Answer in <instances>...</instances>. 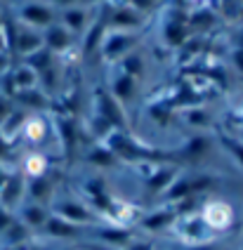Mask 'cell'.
<instances>
[{
	"label": "cell",
	"mask_w": 243,
	"mask_h": 250,
	"mask_svg": "<svg viewBox=\"0 0 243 250\" xmlns=\"http://www.w3.org/2000/svg\"><path fill=\"white\" fill-rule=\"evenodd\" d=\"M168 38H170V42H182V31L177 26H170L168 28Z\"/></svg>",
	"instance_id": "obj_12"
},
{
	"label": "cell",
	"mask_w": 243,
	"mask_h": 250,
	"mask_svg": "<svg viewBox=\"0 0 243 250\" xmlns=\"http://www.w3.org/2000/svg\"><path fill=\"white\" fill-rule=\"evenodd\" d=\"M7 234H10V241L17 243V241H21V238H24L26 231H24V227H21V224H10V227H7Z\"/></svg>",
	"instance_id": "obj_8"
},
{
	"label": "cell",
	"mask_w": 243,
	"mask_h": 250,
	"mask_svg": "<svg viewBox=\"0 0 243 250\" xmlns=\"http://www.w3.org/2000/svg\"><path fill=\"white\" fill-rule=\"evenodd\" d=\"M170 182V172H161V175H156L154 180L149 182V187H151V191H158L163 184H168Z\"/></svg>",
	"instance_id": "obj_9"
},
{
	"label": "cell",
	"mask_w": 243,
	"mask_h": 250,
	"mask_svg": "<svg viewBox=\"0 0 243 250\" xmlns=\"http://www.w3.org/2000/svg\"><path fill=\"white\" fill-rule=\"evenodd\" d=\"M0 191H2V203H5V206H12L17 198H19V191H21V180H19V177L7 180L5 182V187H2Z\"/></svg>",
	"instance_id": "obj_2"
},
{
	"label": "cell",
	"mask_w": 243,
	"mask_h": 250,
	"mask_svg": "<svg viewBox=\"0 0 243 250\" xmlns=\"http://www.w3.org/2000/svg\"><path fill=\"white\" fill-rule=\"evenodd\" d=\"M236 62H239V66L243 69V52H241V55H236Z\"/></svg>",
	"instance_id": "obj_22"
},
{
	"label": "cell",
	"mask_w": 243,
	"mask_h": 250,
	"mask_svg": "<svg viewBox=\"0 0 243 250\" xmlns=\"http://www.w3.org/2000/svg\"><path fill=\"white\" fill-rule=\"evenodd\" d=\"M61 212H64V217H66V220H76V222H87V220H90L87 210H83L81 206H73V203L61 206Z\"/></svg>",
	"instance_id": "obj_3"
},
{
	"label": "cell",
	"mask_w": 243,
	"mask_h": 250,
	"mask_svg": "<svg viewBox=\"0 0 243 250\" xmlns=\"http://www.w3.org/2000/svg\"><path fill=\"white\" fill-rule=\"evenodd\" d=\"M92 158H95L97 163H111V156H109V153L104 156V151H97L95 156H92Z\"/></svg>",
	"instance_id": "obj_15"
},
{
	"label": "cell",
	"mask_w": 243,
	"mask_h": 250,
	"mask_svg": "<svg viewBox=\"0 0 243 250\" xmlns=\"http://www.w3.org/2000/svg\"><path fill=\"white\" fill-rule=\"evenodd\" d=\"M118 21L121 24H135V17L132 14H118Z\"/></svg>",
	"instance_id": "obj_18"
},
{
	"label": "cell",
	"mask_w": 243,
	"mask_h": 250,
	"mask_svg": "<svg viewBox=\"0 0 243 250\" xmlns=\"http://www.w3.org/2000/svg\"><path fill=\"white\" fill-rule=\"evenodd\" d=\"M227 146H229V149H231V151H234V153H236V156H239V158L243 161V146L234 144V142H227Z\"/></svg>",
	"instance_id": "obj_17"
},
{
	"label": "cell",
	"mask_w": 243,
	"mask_h": 250,
	"mask_svg": "<svg viewBox=\"0 0 243 250\" xmlns=\"http://www.w3.org/2000/svg\"><path fill=\"white\" fill-rule=\"evenodd\" d=\"M66 19H69V21H71L73 26H81V21H83V14L73 12V14H69V17H66Z\"/></svg>",
	"instance_id": "obj_16"
},
{
	"label": "cell",
	"mask_w": 243,
	"mask_h": 250,
	"mask_svg": "<svg viewBox=\"0 0 243 250\" xmlns=\"http://www.w3.org/2000/svg\"><path fill=\"white\" fill-rule=\"evenodd\" d=\"M5 182H7V180H5V175H2V172H0V189H2V187H5Z\"/></svg>",
	"instance_id": "obj_23"
},
{
	"label": "cell",
	"mask_w": 243,
	"mask_h": 250,
	"mask_svg": "<svg viewBox=\"0 0 243 250\" xmlns=\"http://www.w3.org/2000/svg\"><path fill=\"white\" fill-rule=\"evenodd\" d=\"M31 191H33V196H36V198H45V194L50 191V182H45V180L33 182V187H31Z\"/></svg>",
	"instance_id": "obj_7"
},
{
	"label": "cell",
	"mask_w": 243,
	"mask_h": 250,
	"mask_svg": "<svg viewBox=\"0 0 243 250\" xmlns=\"http://www.w3.org/2000/svg\"><path fill=\"white\" fill-rule=\"evenodd\" d=\"M26 17L33 19V21H38V24H45V21H50V12H45V10H38V7H29L26 10Z\"/></svg>",
	"instance_id": "obj_6"
},
{
	"label": "cell",
	"mask_w": 243,
	"mask_h": 250,
	"mask_svg": "<svg viewBox=\"0 0 243 250\" xmlns=\"http://www.w3.org/2000/svg\"><path fill=\"white\" fill-rule=\"evenodd\" d=\"M186 250H215V248H210V246H196V248H186Z\"/></svg>",
	"instance_id": "obj_20"
},
{
	"label": "cell",
	"mask_w": 243,
	"mask_h": 250,
	"mask_svg": "<svg viewBox=\"0 0 243 250\" xmlns=\"http://www.w3.org/2000/svg\"><path fill=\"white\" fill-rule=\"evenodd\" d=\"M114 45H111V47H109V52H116V50H118V47H121V45H125V42H128V41H125V38H114Z\"/></svg>",
	"instance_id": "obj_19"
},
{
	"label": "cell",
	"mask_w": 243,
	"mask_h": 250,
	"mask_svg": "<svg viewBox=\"0 0 243 250\" xmlns=\"http://www.w3.org/2000/svg\"><path fill=\"white\" fill-rule=\"evenodd\" d=\"M104 238H111V241H128V231H104Z\"/></svg>",
	"instance_id": "obj_11"
},
{
	"label": "cell",
	"mask_w": 243,
	"mask_h": 250,
	"mask_svg": "<svg viewBox=\"0 0 243 250\" xmlns=\"http://www.w3.org/2000/svg\"><path fill=\"white\" fill-rule=\"evenodd\" d=\"M47 231L52 234V236H76V227L69 222H61L59 217H50L47 220Z\"/></svg>",
	"instance_id": "obj_1"
},
{
	"label": "cell",
	"mask_w": 243,
	"mask_h": 250,
	"mask_svg": "<svg viewBox=\"0 0 243 250\" xmlns=\"http://www.w3.org/2000/svg\"><path fill=\"white\" fill-rule=\"evenodd\" d=\"M172 212H158V215H154V217H149L146 222H144V227L146 229H158V227H165V224L172 222Z\"/></svg>",
	"instance_id": "obj_4"
},
{
	"label": "cell",
	"mask_w": 243,
	"mask_h": 250,
	"mask_svg": "<svg viewBox=\"0 0 243 250\" xmlns=\"http://www.w3.org/2000/svg\"><path fill=\"white\" fill-rule=\"evenodd\" d=\"M50 41H52L55 47H61V45L66 42V36H64L61 31H52V33H50Z\"/></svg>",
	"instance_id": "obj_10"
},
{
	"label": "cell",
	"mask_w": 243,
	"mask_h": 250,
	"mask_svg": "<svg viewBox=\"0 0 243 250\" xmlns=\"http://www.w3.org/2000/svg\"><path fill=\"white\" fill-rule=\"evenodd\" d=\"M130 250H151V248H149V246H132Z\"/></svg>",
	"instance_id": "obj_21"
},
{
	"label": "cell",
	"mask_w": 243,
	"mask_h": 250,
	"mask_svg": "<svg viewBox=\"0 0 243 250\" xmlns=\"http://www.w3.org/2000/svg\"><path fill=\"white\" fill-rule=\"evenodd\" d=\"M104 106H106V111H109V116H111V121H114V123H121V118H118V111L114 109V104H111V102H104Z\"/></svg>",
	"instance_id": "obj_13"
},
{
	"label": "cell",
	"mask_w": 243,
	"mask_h": 250,
	"mask_svg": "<svg viewBox=\"0 0 243 250\" xmlns=\"http://www.w3.org/2000/svg\"><path fill=\"white\" fill-rule=\"evenodd\" d=\"M128 92H130V81L125 78V81H121V83H118V95H123V97H125Z\"/></svg>",
	"instance_id": "obj_14"
},
{
	"label": "cell",
	"mask_w": 243,
	"mask_h": 250,
	"mask_svg": "<svg viewBox=\"0 0 243 250\" xmlns=\"http://www.w3.org/2000/svg\"><path fill=\"white\" fill-rule=\"evenodd\" d=\"M24 220L33 227H38V224H45V212L40 208H29L24 212Z\"/></svg>",
	"instance_id": "obj_5"
}]
</instances>
